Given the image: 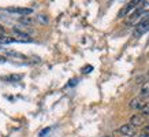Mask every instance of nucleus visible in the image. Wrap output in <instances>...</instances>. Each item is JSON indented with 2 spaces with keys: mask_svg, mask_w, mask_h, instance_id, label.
<instances>
[{
  "mask_svg": "<svg viewBox=\"0 0 149 137\" xmlns=\"http://www.w3.org/2000/svg\"><path fill=\"white\" fill-rule=\"evenodd\" d=\"M144 4H149V1H130V3H127L125 7H123L120 11H119V18H125L127 15H131V11L134 13L136 10L141 8Z\"/></svg>",
  "mask_w": 149,
  "mask_h": 137,
  "instance_id": "nucleus-1",
  "label": "nucleus"
},
{
  "mask_svg": "<svg viewBox=\"0 0 149 137\" xmlns=\"http://www.w3.org/2000/svg\"><path fill=\"white\" fill-rule=\"evenodd\" d=\"M146 32H149V15L145 17L142 21L136 25V30H134V36L136 37H140L142 34H145Z\"/></svg>",
  "mask_w": 149,
  "mask_h": 137,
  "instance_id": "nucleus-2",
  "label": "nucleus"
},
{
  "mask_svg": "<svg viewBox=\"0 0 149 137\" xmlns=\"http://www.w3.org/2000/svg\"><path fill=\"white\" fill-rule=\"evenodd\" d=\"M118 132L126 137H134L137 134V129L131 123H125V125H122L120 128L118 129Z\"/></svg>",
  "mask_w": 149,
  "mask_h": 137,
  "instance_id": "nucleus-3",
  "label": "nucleus"
},
{
  "mask_svg": "<svg viewBox=\"0 0 149 137\" xmlns=\"http://www.w3.org/2000/svg\"><path fill=\"white\" fill-rule=\"evenodd\" d=\"M7 11L11 14H17V15H23V17H26V15H30L33 13L32 8H27V7H8Z\"/></svg>",
  "mask_w": 149,
  "mask_h": 137,
  "instance_id": "nucleus-4",
  "label": "nucleus"
},
{
  "mask_svg": "<svg viewBox=\"0 0 149 137\" xmlns=\"http://www.w3.org/2000/svg\"><path fill=\"white\" fill-rule=\"evenodd\" d=\"M145 14V11L142 8H138V10H136L134 13H131V15H130V18L127 19V23L129 25H137V19H140L142 15Z\"/></svg>",
  "mask_w": 149,
  "mask_h": 137,
  "instance_id": "nucleus-5",
  "label": "nucleus"
},
{
  "mask_svg": "<svg viewBox=\"0 0 149 137\" xmlns=\"http://www.w3.org/2000/svg\"><path fill=\"white\" fill-rule=\"evenodd\" d=\"M144 121H145V117L142 114H136L133 115L130 119V123L133 126H141V125H144Z\"/></svg>",
  "mask_w": 149,
  "mask_h": 137,
  "instance_id": "nucleus-6",
  "label": "nucleus"
},
{
  "mask_svg": "<svg viewBox=\"0 0 149 137\" xmlns=\"http://www.w3.org/2000/svg\"><path fill=\"white\" fill-rule=\"evenodd\" d=\"M144 104H145V103H142V101H141V99H133V100H131V103H130V107H131V108L141 110L142 107H144Z\"/></svg>",
  "mask_w": 149,
  "mask_h": 137,
  "instance_id": "nucleus-7",
  "label": "nucleus"
},
{
  "mask_svg": "<svg viewBox=\"0 0 149 137\" xmlns=\"http://www.w3.org/2000/svg\"><path fill=\"white\" fill-rule=\"evenodd\" d=\"M141 96L142 97H149V81L141 88Z\"/></svg>",
  "mask_w": 149,
  "mask_h": 137,
  "instance_id": "nucleus-8",
  "label": "nucleus"
},
{
  "mask_svg": "<svg viewBox=\"0 0 149 137\" xmlns=\"http://www.w3.org/2000/svg\"><path fill=\"white\" fill-rule=\"evenodd\" d=\"M141 114L144 115H146V117H148L149 115V103H145L144 104V107H142V108H141Z\"/></svg>",
  "mask_w": 149,
  "mask_h": 137,
  "instance_id": "nucleus-9",
  "label": "nucleus"
},
{
  "mask_svg": "<svg viewBox=\"0 0 149 137\" xmlns=\"http://www.w3.org/2000/svg\"><path fill=\"white\" fill-rule=\"evenodd\" d=\"M49 130H51L49 128H48V129H45V130H42V132L40 133V137H45V134H48V133H49Z\"/></svg>",
  "mask_w": 149,
  "mask_h": 137,
  "instance_id": "nucleus-10",
  "label": "nucleus"
},
{
  "mask_svg": "<svg viewBox=\"0 0 149 137\" xmlns=\"http://www.w3.org/2000/svg\"><path fill=\"white\" fill-rule=\"evenodd\" d=\"M89 71H92V66H86L84 68V73H89Z\"/></svg>",
  "mask_w": 149,
  "mask_h": 137,
  "instance_id": "nucleus-11",
  "label": "nucleus"
},
{
  "mask_svg": "<svg viewBox=\"0 0 149 137\" xmlns=\"http://www.w3.org/2000/svg\"><path fill=\"white\" fill-rule=\"evenodd\" d=\"M138 137H149V133H142V134L138 136Z\"/></svg>",
  "mask_w": 149,
  "mask_h": 137,
  "instance_id": "nucleus-12",
  "label": "nucleus"
},
{
  "mask_svg": "<svg viewBox=\"0 0 149 137\" xmlns=\"http://www.w3.org/2000/svg\"><path fill=\"white\" fill-rule=\"evenodd\" d=\"M6 62V58H3V56H0V63H4Z\"/></svg>",
  "mask_w": 149,
  "mask_h": 137,
  "instance_id": "nucleus-13",
  "label": "nucleus"
},
{
  "mask_svg": "<svg viewBox=\"0 0 149 137\" xmlns=\"http://www.w3.org/2000/svg\"><path fill=\"white\" fill-rule=\"evenodd\" d=\"M1 32H4V27H3L1 25H0V33H1Z\"/></svg>",
  "mask_w": 149,
  "mask_h": 137,
  "instance_id": "nucleus-14",
  "label": "nucleus"
},
{
  "mask_svg": "<svg viewBox=\"0 0 149 137\" xmlns=\"http://www.w3.org/2000/svg\"><path fill=\"white\" fill-rule=\"evenodd\" d=\"M104 137H109V136H104Z\"/></svg>",
  "mask_w": 149,
  "mask_h": 137,
  "instance_id": "nucleus-15",
  "label": "nucleus"
},
{
  "mask_svg": "<svg viewBox=\"0 0 149 137\" xmlns=\"http://www.w3.org/2000/svg\"><path fill=\"white\" fill-rule=\"evenodd\" d=\"M0 47H1V45H0Z\"/></svg>",
  "mask_w": 149,
  "mask_h": 137,
  "instance_id": "nucleus-16",
  "label": "nucleus"
}]
</instances>
